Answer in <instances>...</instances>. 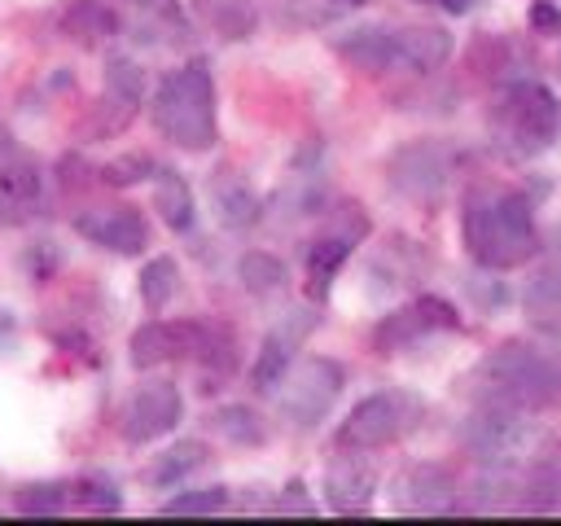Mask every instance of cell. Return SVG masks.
I'll use <instances>...</instances> for the list:
<instances>
[{
    "instance_id": "cell-11",
    "label": "cell",
    "mask_w": 561,
    "mask_h": 526,
    "mask_svg": "<svg viewBox=\"0 0 561 526\" xmlns=\"http://www.w3.org/2000/svg\"><path fill=\"white\" fill-rule=\"evenodd\" d=\"M75 232L114 254H140L149 245V224L136 206H92L75 215Z\"/></svg>"
},
{
    "instance_id": "cell-32",
    "label": "cell",
    "mask_w": 561,
    "mask_h": 526,
    "mask_svg": "<svg viewBox=\"0 0 561 526\" xmlns=\"http://www.w3.org/2000/svg\"><path fill=\"white\" fill-rule=\"evenodd\" d=\"M153 171H158V167H153L145 153H127V158L105 162V167H101V180L114 184V188H123V184H136V180H145V175H153Z\"/></svg>"
},
{
    "instance_id": "cell-14",
    "label": "cell",
    "mask_w": 561,
    "mask_h": 526,
    "mask_svg": "<svg viewBox=\"0 0 561 526\" xmlns=\"http://www.w3.org/2000/svg\"><path fill=\"white\" fill-rule=\"evenodd\" d=\"M377 491V469L355 451V456H337L324 473V500L333 513H364L373 504Z\"/></svg>"
},
{
    "instance_id": "cell-36",
    "label": "cell",
    "mask_w": 561,
    "mask_h": 526,
    "mask_svg": "<svg viewBox=\"0 0 561 526\" xmlns=\"http://www.w3.org/2000/svg\"><path fill=\"white\" fill-rule=\"evenodd\" d=\"M9 329H13V320H9L4 311H0V333H9Z\"/></svg>"
},
{
    "instance_id": "cell-30",
    "label": "cell",
    "mask_w": 561,
    "mask_h": 526,
    "mask_svg": "<svg viewBox=\"0 0 561 526\" xmlns=\"http://www.w3.org/2000/svg\"><path fill=\"white\" fill-rule=\"evenodd\" d=\"M70 500L79 508H92V513H118L123 508V495L110 478H75L70 482Z\"/></svg>"
},
{
    "instance_id": "cell-26",
    "label": "cell",
    "mask_w": 561,
    "mask_h": 526,
    "mask_svg": "<svg viewBox=\"0 0 561 526\" xmlns=\"http://www.w3.org/2000/svg\"><path fill=\"white\" fill-rule=\"evenodd\" d=\"M237 276H241V285H245L254 298H267V294L285 289V281H289L285 263H280L276 254H267V250H245L241 263H237Z\"/></svg>"
},
{
    "instance_id": "cell-21",
    "label": "cell",
    "mask_w": 561,
    "mask_h": 526,
    "mask_svg": "<svg viewBox=\"0 0 561 526\" xmlns=\"http://www.w3.org/2000/svg\"><path fill=\"white\" fill-rule=\"evenodd\" d=\"M153 210L162 215V224L171 228V232H188L193 228V188H188V180L180 175V171H171V167H158L153 171Z\"/></svg>"
},
{
    "instance_id": "cell-34",
    "label": "cell",
    "mask_w": 561,
    "mask_h": 526,
    "mask_svg": "<svg viewBox=\"0 0 561 526\" xmlns=\"http://www.w3.org/2000/svg\"><path fill=\"white\" fill-rule=\"evenodd\" d=\"M272 513H302V517H311L316 504L307 500V487H302V482H289V487L272 500Z\"/></svg>"
},
{
    "instance_id": "cell-25",
    "label": "cell",
    "mask_w": 561,
    "mask_h": 526,
    "mask_svg": "<svg viewBox=\"0 0 561 526\" xmlns=\"http://www.w3.org/2000/svg\"><path fill=\"white\" fill-rule=\"evenodd\" d=\"M206 443H197V438H184V443H171L149 469H145V478L153 482V487H175V482H184L193 469H202L206 465Z\"/></svg>"
},
{
    "instance_id": "cell-12",
    "label": "cell",
    "mask_w": 561,
    "mask_h": 526,
    "mask_svg": "<svg viewBox=\"0 0 561 526\" xmlns=\"http://www.w3.org/2000/svg\"><path fill=\"white\" fill-rule=\"evenodd\" d=\"M202 320H149L131 333V346H127V359L131 368H158L167 359H184V355H197V342H202Z\"/></svg>"
},
{
    "instance_id": "cell-29",
    "label": "cell",
    "mask_w": 561,
    "mask_h": 526,
    "mask_svg": "<svg viewBox=\"0 0 561 526\" xmlns=\"http://www.w3.org/2000/svg\"><path fill=\"white\" fill-rule=\"evenodd\" d=\"M70 500V482H26L18 487V513H31V517H48L57 508H66Z\"/></svg>"
},
{
    "instance_id": "cell-15",
    "label": "cell",
    "mask_w": 561,
    "mask_h": 526,
    "mask_svg": "<svg viewBox=\"0 0 561 526\" xmlns=\"http://www.w3.org/2000/svg\"><path fill=\"white\" fill-rule=\"evenodd\" d=\"M522 307H526V316H530L535 329L561 333V245L530 272L526 294H522Z\"/></svg>"
},
{
    "instance_id": "cell-10",
    "label": "cell",
    "mask_w": 561,
    "mask_h": 526,
    "mask_svg": "<svg viewBox=\"0 0 561 526\" xmlns=\"http://www.w3.org/2000/svg\"><path fill=\"white\" fill-rule=\"evenodd\" d=\"M184 416V395L175 381H145L127 408H123V438L127 443H153L162 434H171Z\"/></svg>"
},
{
    "instance_id": "cell-1",
    "label": "cell",
    "mask_w": 561,
    "mask_h": 526,
    "mask_svg": "<svg viewBox=\"0 0 561 526\" xmlns=\"http://www.w3.org/2000/svg\"><path fill=\"white\" fill-rule=\"evenodd\" d=\"M460 241L469 259L486 272H508V267L530 263L539 250L530 197L517 188H500V184L469 188L465 210H460Z\"/></svg>"
},
{
    "instance_id": "cell-9",
    "label": "cell",
    "mask_w": 561,
    "mask_h": 526,
    "mask_svg": "<svg viewBox=\"0 0 561 526\" xmlns=\"http://www.w3.org/2000/svg\"><path fill=\"white\" fill-rule=\"evenodd\" d=\"M456 329H460V311L438 294H421L408 307L381 316V324L373 329V346L381 355H394V351H403L408 342H416L425 333H456Z\"/></svg>"
},
{
    "instance_id": "cell-5",
    "label": "cell",
    "mask_w": 561,
    "mask_h": 526,
    "mask_svg": "<svg viewBox=\"0 0 561 526\" xmlns=\"http://www.w3.org/2000/svg\"><path fill=\"white\" fill-rule=\"evenodd\" d=\"M416 412L421 403L408 399L403 390H377V395H364L346 421L337 425L333 443L342 451H377V447H390L394 438H403L412 425H416Z\"/></svg>"
},
{
    "instance_id": "cell-8",
    "label": "cell",
    "mask_w": 561,
    "mask_h": 526,
    "mask_svg": "<svg viewBox=\"0 0 561 526\" xmlns=\"http://www.w3.org/2000/svg\"><path fill=\"white\" fill-rule=\"evenodd\" d=\"M390 188L416 206H434L451 180V149L443 140H412L390 153Z\"/></svg>"
},
{
    "instance_id": "cell-22",
    "label": "cell",
    "mask_w": 561,
    "mask_h": 526,
    "mask_svg": "<svg viewBox=\"0 0 561 526\" xmlns=\"http://www.w3.org/2000/svg\"><path fill=\"white\" fill-rule=\"evenodd\" d=\"M140 96H145V70L131 57H110V66H105V110H114L118 127L136 114Z\"/></svg>"
},
{
    "instance_id": "cell-31",
    "label": "cell",
    "mask_w": 561,
    "mask_h": 526,
    "mask_svg": "<svg viewBox=\"0 0 561 526\" xmlns=\"http://www.w3.org/2000/svg\"><path fill=\"white\" fill-rule=\"evenodd\" d=\"M228 504V487H197V491H180L162 504L167 517H180V513H219Z\"/></svg>"
},
{
    "instance_id": "cell-2",
    "label": "cell",
    "mask_w": 561,
    "mask_h": 526,
    "mask_svg": "<svg viewBox=\"0 0 561 526\" xmlns=\"http://www.w3.org/2000/svg\"><path fill=\"white\" fill-rule=\"evenodd\" d=\"M469 381H473L478 403L548 412L561 403V355L530 346V342H504L482 355V364L473 368Z\"/></svg>"
},
{
    "instance_id": "cell-35",
    "label": "cell",
    "mask_w": 561,
    "mask_h": 526,
    "mask_svg": "<svg viewBox=\"0 0 561 526\" xmlns=\"http://www.w3.org/2000/svg\"><path fill=\"white\" fill-rule=\"evenodd\" d=\"M425 4H438L443 13H469L473 9V0H425Z\"/></svg>"
},
{
    "instance_id": "cell-6",
    "label": "cell",
    "mask_w": 561,
    "mask_h": 526,
    "mask_svg": "<svg viewBox=\"0 0 561 526\" xmlns=\"http://www.w3.org/2000/svg\"><path fill=\"white\" fill-rule=\"evenodd\" d=\"M342 381H346V373H342L337 359H329V355H307L302 364H294V368L280 377V412H285L294 425L311 430V425L324 421L329 408L337 403Z\"/></svg>"
},
{
    "instance_id": "cell-28",
    "label": "cell",
    "mask_w": 561,
    "mask_h": 526,
    "mask_svg": "<svg viewBox=\"0 0 561 526\" xmlns=\"http://www.w3.org/2000/svg\"><path fill=\"white\" fill-rule=\"evenodd\" d=\"M175 285H180V267L171 254H158L140 267V302L149 311H162L171 298H175Z\"/></svg>"
},
{
    "instance_id": "cell-17",
    "label": "cell",
    "mask_w": 561,
    "mask_h": 526,
    "mask_svg": "<svg viewBox=\"0 0 561 526\" xmlns=\"http://www.w3.org/2000/svg\"><path fill=\"white\" fill-rule=\"evenodd\" d=\"M451 31L443 26H430V22H412V26H399L394 31V66H408V70H438L447 57H451Z\"/></svg>"
},
{
    "instance_id": "cell-3",
    "label": "cell",
    "mask_w": 561,
    "mask_h": 526,
    "mask_svg": "<svg viewBox=\"0 0 561 526\" xmlns=\"http://www.w3.org/2000/svg\"><path fill=\"white\" fill-rule=\"evenodd\" d=\"M153 127L188 149V153H202L219 140V118H215V79H210V66L202 57L175 66L158 92H153Z\"/></svg>"
},
{
    "instance_id": "cell-19",
    "label": "cell",
    "mask_w": 561,
    "mask_h": 526,
    "mask_svg": "<svg viewBox=\"0 0 561 526\" xmlns=\"http://www.w3.org/2000/svg\"><path fill=\"white\" fill-rule=\"evenodd\" d=\"M311 324H285V329H272L267 338H263V346H259V355H254V368H250V386L254 390H276L280 386V377L289 373V359H294V346H298V338L307 333Z\"/></svg>"
},
{
    "instance_id": "cell-27",
    "label": "cell",
    "mask_w": 561,
    "mask_h": 526,
    "mask_svg": "<svg viewBox=\"0 0 561 526\" xmlns=\"http://www.w3.org/2000/svg\"><path fill=\"white\" fill-rule=\"evenodd\" d=\"M210 425H215L228 443H237V447H259V443L267 438L263 416H259L254 408H245V403H224V408L210 416Z\"/></svg>"
},
{
    "instance_id": "cell-23",
    "label": "cell",
    "mask_w": 561,
    "mask_h": 526,
    "mask_svg": "<svg viewBox=\"0 0 561 526\" xmlns=\"http://www.w3.org/2000/svg\"><path fill=\"white\" fill-rule=\"evenodd\" d=\"M61 31L79 44H96V39L118 35V13L105 0H70L61 9Z\"/></svg>"
},
{
    "instance_id": "cell-16",
    "label": "cell",
    "mask_w": 561,
    "mask_h": 526,
    "mask_svg": "<svg viewBox=\"0 0 561 526\" xmlns=\"http://www.w3.org/2000/svg\"><path fill=\"white\" fill-rule=\"evenodd\" d=\"M333 53L364 75H381L394 66V31L390 26H351V31L333 35Z\"/></svg>"
},
{
    "instance_id": "cell-4",
    "label": "cell",
    "mask_w": 561,
    "mask_h": 526,
    "mask_svg": "<svg viewBox=\"0 0 561 526\" xmlns=\"http://www.w3.org/2000/svg\"><path fill=\"white\" fill-rule=\"evenodd\" d=\"M491 136L508 158H535L561 136V101L539 79H513L491 105Z\"/></svg>"
},
{
    "instance_id": "cell-13",
    "label": "cell",
    "mask_w": 561,
    "mask_h": 526,
    "mask_svg": "<svg viewBox=\"0 0 561 526\" xmlns=\"http://www.w3.org/2000/svg\"><path fill=\"white\" fill-rule=\"evenodd\" d=\"M394 504L408 513H447L456 508V473L447 465H412L394 482Z\"/></svg>"
},
{
    "instance_id": "cell-33",
    "label": "cell",
    "mask_w": 561,
    "mask_h": 526,
    "mask_svg": "<svg viewBox=\"0 0 561 526\" xmlns=\"http://www.w3.org/2000/svg\"><path fill=\"white\" fill-rule=\"evenodd\" d=\"M526 22H530L535 35H561V9L552 0H535L526 9Z\"/></svg>"
},
{
    "instance_id": "cell-18",
    "label": "cell",
    "mask_w": 561,
    "mask_h": 526,
    "mask_svg": "<svg viewBox=\"0 0 561 526\" xmlns=\"http://www.w3.org/2000/svg\"><path fill=\"white\" fill-rule=\"evenodd\" d=\"M359 241V232H324V237H316L311 241V250H307V294L311 298H324L329 294V285H333V276L342 272V263L351 259V245Z\"/></svg>"
},
{
    "instance_id": "cell-37",
    "label": "cell",
    "mask_w": 561,
    "mask_h": 526,
    "mask_svg": "<svg viewBox=\"0 0 561 526\" xmlns=\"http://www.w3.org/2000/svg\"><path fill=\"white\" fill-rule=\"evenodd\" d=\"M337 4H351L355 9V4H368V0H337Z\"/></svg>"
},
{
    "instance_id": "cell-20",
    "label": "cell",
    "mask_w": 561,
    "mask_h": 526,
    "mask_svg": "<svg viewBox=\"0 0 561 526\" xmlns=\"http://www.w3.org/2000/svg\"><path fill=\"white\" fill-rule=\"evenodd\" d=\"M210 197H215V215H219L224 228H250V224L263 219V202L241 175H228V171L215 175Z\"/></svg>"
},
{
    "instance_id": "cell-24",
    "label": "cell",
    "mask_w": 561,
    "mask_h": 526,
    "mask_svg": "<svg viewBox=\"0 0 561 526\" xmlns=\"http://www.w3.org/2000/svg\"><path fill=\"white\" fill-rule=\"evenodd\" d=\"M522 508H557L561 504V438L548 443L530 469V482L522 487Z\"/></svg>"
},
{
    "instance_id": "cell-7",
    "label": "cell",
    "mask_w": 561,
    "mask_h": 526,
    "mask_svg": "<svg viewBox=\"0 0 561 526\" xmlns=\"http://www.w3.org/2000/svg\"><path fill=\"white\" fill-rule=\"evenodd\" d=\"M530 412L504 408V403H478L460 430V443L482 465H508L530 447Z\"/></svg>"
}]
</instances>
